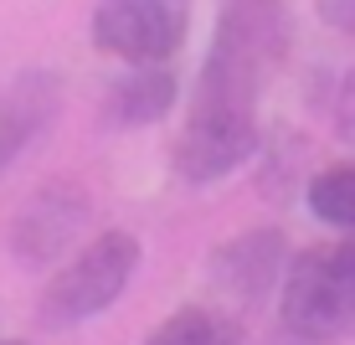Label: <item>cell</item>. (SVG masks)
<instances>
[{"instance_id": "obj_1", "label": "cell", "mask_w": 355, "mask_h": 345, "mask_svg": "<svg viewBox=\"0 0 355 345\" xmlns=\"http://www.w3.org/2000/svg\"><path fill=\"white\" fill-rule=\"evenodd\" d=\"M288 0H222L216 6V36L201 62L191 108H237L252 114L268 78L288 57Z\"/></svg>"}, {"instance_id": "obj_2", "label": "cell", "mask_w": 355, "mask_h": 345, "mask_svg": "<svg viewBox=\"0 0 355 345\" xmlns=\"http://www.w3.org/2000/svg\"><path fill=\"white\" fill-rule=\"evenodd\" d=\"M284 319L304 340L355 335V237L324 242L284 263Z\"/></svg>"}, {"instance_id": "obj_3", "label": "cell", "mask_w": 355, "mask_h": 345, "mask_svg": "<svg viewBox=\"0 0 355 345\" xmlns=\"http://www.w3.org/2000/svg\"><path fill=\"white\" fill-rule=\"evenodd\" d=\"M134 274H139V237L124 227L98 232L72 263H62L52 274V283L42 294V325H52V330L88 325L93 314H103L129 289Z\"/></svg>"}, {"instance_id": "obj_4", "label": "cell", "mask_w": 355, "mask_h": 345, "mask_svg": "<svg viewBox=\"0 0 355 345\" xmlns=\"http://www.w3.org/2000/svg\"><path fill=\"white\" fill-rule=\"evenodd\" d=\"M88 31L119 62H170L191 31V0H98Z\"/></svg>"}, {"instance_id": "obj_5", "label": "cell", "mask_w": 355, "mask_h": 345, "mask_svg": "<svg viewBox=\"0 0 355 345\" xmlns=\"http://www.w3.org/2000/svg\"><path fill=\"white\" fill-rule=\"evenodd\" d=\"M252 155H258V114H237V108H191L170 144V165L186 186L227 180Z\"/></svg>"}, {"instance_id": "obj_6", "label": "cell", "mask_w": 355, "mask_h": 345, "mask_svg": "<svg viewBox=\"0 0 355 345\" xmlns=\"http://www.w3.org/2000/svg\"><path fill=\"white\" fill-rule=\"evenodd\" d=\"M88 206H93L88 186L72 176H57L46 186H36L26 196V206L16 212V221H10V253L26 268H52L78 242V232L88 227Z\"/></svg>"}, {"instance_id": "obj_7", "label": "cell", "mask_w": 355, "mask_h": 345, "mask_svg": "<svg viewBox=\"0 0 355 345\" xmlns=\"http://www.w3.org/2000/svg\"><path fill=\"white\" fill-rule=\"evenodd\" d=\"M284 263H288V242L273 227H258V232H237L211 253V278L237 299H263L273 278L284 274Z\"/></svg>"}, {"instance_id": "obj_8", "label": "cell", "mask_w": 355, "mask_h": 345, "mask_svg": "<svg viewBox=\"0 0 355 345\" xmlns=\"http://www.w3.org/2000/svg\"><path fill=\"white\" fill-rule=\"evenodd\" d=\"M62 88L52 72H21L6 93H0V165H10L26 144L57 119Z\"/></svg>"}, {"instance_id": "obj_9", "label": "cell", "mask_w": 355, "mask_h": 345, "mask_svg": "<svg viewBox=\"0 0 355 345\" xmlns=\"http://www.w3.org/2000/svg\"><path fill=\"white\" fill-rule=\"evenodd\" d=\"M170 108H175V72L165 62H129V72L103 93V124L144 129V124H160Z\"/></svg>"}, {"instance_id": "obj_10", "label": "cell", "mask_w": 355, "mask_h": 345, "mask_svg": "<svg viewBox=\"0 0 355 345\" xmlns=\"http://www.w3.org/2000/svg\"><path fill=\"white\" fill-rule=\"evenodd\" d=\"M304 201H309L314 221H324L335 232H355V160L320 170L304 191Z\"/></svg>"}, {"instance_id": "obj_11", "label": "cell", "mask_w": 355, "mask_h": 345, "mask_svg": "<svg viewBox=\"0 0 355 345\" xmlns=\"http://www.w3.org/2000/svg\"><path fill=\"white\" fill-rule=\"evenodd\" d=\"M144 345H242V335H237L232 319L211 314V310H180V314H170Z\"/></svg>"}, {"instance_id": "obj_12", "label": "cell", "mask_w": 355, "mask_h": 345, "mask_svg": "<svg viewBox=\"0 0 355 345\" xmlns=\"http://www.w3.org/2000/svg\"><path fill=\"white\" fill-rule=\"evenodd\" d=\"M335 129H340V140L355 144V72H345L335 88Z\"/></svg>"}, {"instance_id": "obj_13", "label": "cell", "mask_w": 355, "mask_h": 345, "mask_svg": "<svg viewBox=\"0 0 355 345\" xmlns=\"http://www.w3.org/2000/svg\"><path fill=\"white\" fill-rule=\"evenodd\" d=\"M314 10H320L324 26H335V31L355 36V0H314Z\"/></svg>"}]
</instances>
